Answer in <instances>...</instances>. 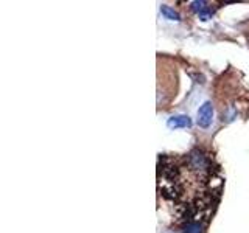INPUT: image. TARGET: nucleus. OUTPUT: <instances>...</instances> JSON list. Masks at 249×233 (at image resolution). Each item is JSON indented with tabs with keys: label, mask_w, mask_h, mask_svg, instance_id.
Listing matches in <instances>:
<instances>
[{
	"label": "nucleus",
	"mask_w": 249,
	"mask_h": 233,
	"mask_svg": "<svg viewBox=\"0 0 249 233\" xmlns=\"http://www.w3.org/2000/svg\"><path fill=\"white\" fill-rule=\"evenodd\" d=\"M168 128L170 129H179V128H190L192 120L187 115H175L168 120Z\"/></svg>",
	"instance_id": "f03ea898"
},
{
	"label": "nucleus",
	"mask_w": 249,
	"mask_h": 233,
	"mask_svg": "<svg viewBox=\"0 0 249 233\" xmlns=\"http://www.w3.org/2000/svg\"><path fill=\"white\" fill-rule=\"evenodd\" d=\"M160 13L165 16V19H168V20H179V19H181V17H179V14L173 10V8L167 6V5L160 6Z\"/></svg>",
	"instance_id": "7ed1b4c3"
},
{
	"label": "nucleus",
	"mask_w": 249,
	"mask_h": 233,
	"mask_svg": "<svg viewBox=\"0 0 249 233\" xmlns=\"http://www.w3.org/2000/svg\"><path fill=\"white\" fill-rule=\"evenodd\" d=\"M184 233H201V227H199L198 224L190 222V224H187V225H185Z\"/></svg>",
	"instance_id": "20e7f679"
},
{
	"label": "nucleus",
	"mask_w": 249,
	"mask_h": 233,
	"mask_svg": "<svg viewBox=\"0 0 249 233\" xmlns=\"http://www.w3.org/2000/svg\"><path fill=\"white\" fill-rule=\"evenodd\" d=\"M212 120H213V106L212 103L206 101V103L199 106L198 109V124L201 128L206 129L212 124Z\"/></svg>",
	"instance_id": "f257e3e1"
}]
</instances>
